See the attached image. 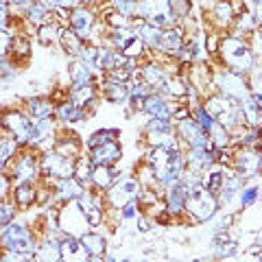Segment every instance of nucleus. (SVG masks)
Masks as SVG:
<instances>
[{
  "label": "nucleus",
  "mask_w": 262,
  "mask_h": 262,
  "mask_svg": "<svg viewBox=\"0 0 262 262\" xmlns=\"http://www.w3.org/2000/svg\"><path fill=\"white\" fill-rule=\"evenodd\" d=\"M122 155V149L118 146L116 140H110V142H103L98 146H92V153H90V160L96 166H110V164L118 162Z\"/></svg>",
  "instance_id": "nucleus-10"
},
{
  "label": "nucleus",
  "mask_w": 262,
  "mask_h": 262,
  "mask_svg": "<svg viewBox=\"0 0 262 262\" xmlns=\"http://www.w3.org/2000/svg\"><path fill=\"white\" fill-rule=\"evenodd\" d=\"M0 122H3V127L7 131H11V136L15 138L18 142H27L29 136H31V120L24 116V114L20 112H7L3 118H0Z\"/></svg>",
  "instance_id": "nucleus-6"
},
{
  "label": "nucleus",
  "mask_w": 262,
  "mask_h": 262,
  "mask_svg": "<svg viewBox=\"0 0 262 262\" xmlns=\"http://www.w3.org/2000/svg\"><path fill=\"white\" fill-rule=\"evenodd\" d=\"M241 190V179L238 177H227L223 179V186H221V201H232L234 194Z\"/></svg>",
  "instance_id": "nucleus-36"
},
{
  "label": "nucleus",
  "mask_w": 262,
  "mask_h": 262,
  "mask_svg": "<svg viewBox=\"0 0 262 262\" xmlns=\"http://www.w3.org/2000/svg\"><path fill=\"white\" fill-rule=\"evenodd\" d=\"M179 131H182L184 140L190 144L192 149H210V151H214L212 149L210 138H208V131H203L194 120L184 118L182 122H179Z\"/></svg>",
  "instance_id": "nucleus-5"
},
{
  "label": "nucleus",
  "mask_w": 262,
  "mask_h": 262,
  "mask_svg": "<svg viewBox=\"0 0 262 262\" xmlns=\"http://www.w3.org/2000/svg\"><path fill=\"white\" fill-rule=\"evenodd\" d=\"M61 44H63V51L68 55H81V51H83V44H81V37L77 35L72 29H66L61 31Z\"/></svg>",
  "instance_id": "nucleus-25"
},
{
  "label": "nucleus",
  "mask_w": 262,
  "mask_h": 262,
  "mask_svg": "<svg viewBox=\"0 0 262 262\" xmlns=\"http://www.w3.org/2000/svg\"><path fill=\"white\" fill-rule=\"evenodd\" d=\"M7 18H9V13H7V7L0 3V29H3L5 24H7Z\"/></svg>",
  "instance_id": "nucleus-53"
},
{
  "label": "nucleus",
  "mask_w": 262,
  "mask_h": 262,
  "mask_svg": "<svg viewBox=\"0 0 262 262\" xmlns=\"http://www.w3.org/2000/svg\"><path fill=\"white\" fill-rule=\"evenodd\" d=\"M77 199H79L77 203H79L81 212H83V216H85V221H88V225H92V227H98V225H101V208L96 206V201L92 199V196L81 192Z\"/></svg>",
  "instance_id": "nucleus-16"
},
{
  "label": "nucleus",
  "mask_w": 262,
  "mask_h": 262,
  "mask_svg": "<svg viewBox=\"0 0 262 262\" xmlns=\"http://www.w3.org/2000/svg\"><path fill=\"white\" fill-rule=\"evenodd\" d=\"M138 229H142V232H149V229H151V223H146L144 219H138Z\"/></svg>",
  "instance_id": "nucleus-55"
},
{
  "label": "nucleus",
  "mask_w": 262,
  "mask_h": 262,
  "mask_svg": "<svg viewBox=\"0 0 262 262\" xmlns=\"http://www.w3.org/2000/svg\"><path fill=\"white\" fill-rule=\"evenodd\" d=\"M11 3H13V5H29L31 0H11Z\"/></svg>",
  "instance_id": "nucleus-56"
},
{
  "label": "nucleus",
  "mask_w": 262,
  "mask_h": 262,
  "mask_svg": "<svg viewBox=\"0 0 262 262\" xmlns=\"http://www.w3.org/2000/svg\"><path fill=\"white\" fill-rule=\"evenodd\" d=\"M223 179H225L223 173H210V175L206 177V182H203V188H206V190H210V192H219L221 186H223Z\"/></svg>",
  "instance_id": "nucleus-41"
},
{
  "label": "nucleus",
  "mask_w": 262,
  "mask_h": 262,
  "mask_svg": "<svg viewBox=\"0 0 262 262\" xmlns=\"http://www.w3.org/2000/svg\"><path fill=\"white\" fill-rule=\"evenodd\" d=\"M70 24H72V31H75L79 37H88L90 33H92L94 18L88 9H75L70 15Z\"/></svg>",
  "instance_id": "nucleus-14"
},
{
  "label": "nucleus",
  "mask_w": 262,
  "mask_h": 262,
  "mask_svg": "<svg viewBox=\"0 0 262 262\" xmlns=\"http://www.w3.org/2000/svg\"><path fill=\"white\" fill-rule=\"evenodd\" d=\"M221 57H223V61L236 72H249L253 68L251 51L236 37L223 39V44H221Z\"/></svg>",
  "instance_id": "nucleus-2"
},
{
  "label": "nucleus",
  "mask_w": 262,
  "mask_h": 262,
  "mask_svg": "<svg viewBox=\"0 0 262 262\" xmlns=\"http://www.w3.org/2000/svg\"><path fill=\"white\" fill-rule=\"evenodd\" d=\"M51 131H53V122L48 120V118H39L35 125L31 127V136H29V142L31 144H39V142H44L48 136H51Z\"/></svg>",
  "instance_id": "nucleus-23"
},
{
  "label": "nucleus",
  "mask_w": 262,
  "mask_h": 262,
  "mask_svg": "<svg viewBox=\"0 0 262 262\" xmlns=\"http://www.w3.org/2000/svg\"><path fill=\"white\" fill-rule=\"evenodd\" d=\"M112 190H110V201H112V206H116V208H122L125 203L129 201H134L138 194H140V184L136 182V179H125V182H118L116 186H110Z\"/></svg>",
  "instance_id": "nucleus-8"
},
{
  "label": "nucleus",
  "mask_w": 262,
  "mask_h": 262,
  "mask_svg": "<svg viewBox=\"0 0 262 262\" xmlns=\"http://www.w3.org/2000/svg\"><path fill=\"white\" fill-rule=\"evenodd\" d=\"M142 81L149 88H162L164 83H166V75H164L162 68L151 63V66H144L142 68Z\"/></svg>",
  "instance_id": "nucleus-21"
},
{
  "label": "nucleus",
  "mask_w": 262,
  "mask_h": 262,
  "mask_svg": "<svg viewBox=\"0 0 262 262\" xmlns=\"http://www.w3.org/2000/svg\"><path fill=\"white\" fill-rule=\"evenodd\" d=\"M48 15V7L44 3H31L29 5V18L33 22H44Z\"/></svg>",
  "instance_id": "nucleus-39"
},
{
  "label": "nucleus",
  "mask_w": 262,
  "mask_h": 262,
  "mask_svg": "<svg viewBox=\"0 0 262 262\" xmlns=\"http://www.w3.org/2000/svg\"><path fill=\"white\" fill-rule=\"evenodd\" d=\"M55 33H57V29L51 27V24H46V27L39 29V42H42V44H51L55 39Z\"/></svg>",
  "instance_id": "nucleus-48"
},
{
  "label": "nucleus",
  "mask_w": 262,
  "mask_h": 262,
  "mask_svg": "<svg viewBox=\"0 0 262 262\" xmlns=\"http://www.w3.org/2000/svg\"><path fill=\"white\" fill-rule=\"evenodd\" d=\"M186 192H188V186L184 182H179V179H175V182L168 186V208H170V212L177 214V212L184 208Z\"/></svg>",
  "instance_id": "nucleus-19"
},
{
  "label": "nucleus",
  "mask_w": 262,
  "mask_h": 262,
  "mask_svg": "<svg viewBox=\"0 0 262 262\" xmlns=\"http://www.w3.org/2000/svg\"><path fill=\"white\" fill-rule=\"evenodd\" d=\"M196 118H199V122H201L199 127H201V129H206V131H210V129H212V125L216 122V120L212 118L210 114L206 112V107H199V110H196Z\"/></svg>",
  "instance_id": "nucleus-46"
},
{
  "label": "nucleus",
  "mask_w": 262,
  "mask_h": 262,
  "mask_svg": "<svg viewBox=\"0 0 262 262\" xmlns=\"http://www.w3.org/2000/svg\"><path fill=\"white\" fill-rule=\"evenodd\" d=\"M57 114H59V118L66 120V122H77V120L83 118V112H81V107H79V105H75V103L61 105V107L57 110Z\"/></svg>",
  "instance_id": "nucleus-35"
},
{
  "label": "nucleus",
  "mask_w": 262,
  "mask_h": 262,
  "mask_svg": "<svg viewBox=\"0 0 262 262\" xmlns=\"http://www.w3.org/2000/svg\"><path fill=\"white\" fill-rule=\"evenodd\" d=\"M9 48H11V35L5 29H0V57L9 51Z\"/></svg>",
  "instance_id": "nucleus-50"
},
{
  "label": "nucleus",
  "mask_w": 262,
  "mask_h": 262,
  "mask_svg": "<svg viewBox=\"0 0 262 262\" xmlns=\"http://www.w3.org/2000/svg\"><path fill=\"white\" fill-rule=\"evenodd\" d=\"M70 79L75 85H88L92 81V70L90 66L83 63V61H75L70 66Z\"/></svg>",
  "instance_id": "nucleus-24"
},
{
  "label": "nucleus",
  "mask_w": 262,
  "mask_h": 262,
  "mask_svg": "<svg viewBox=\"0 0 262 262\" xmlns=\"http://www.w3.org/2000/svg\"><path fill=\"white\" fill-rule=\"evenodd\" d=\"M110 140H116V131H96V134H92L88 138V146L92 149V146H98L103 142H110Z\"/></svg>",
  "instance_id": "nucleus-38"
},
{
  "label": "nucleus",
  "mask_w": 262,
  "mask_h": 262,
  "mask_svg": "<svg viewBox=\"0 0 262 262\" xmlns=\"http://www.w3.org/2000/svg\"><path fill=\"white\" fill-rule=\"evenodd\" d=\"M37 258H39V260H59V258H61V253H59V243L46 241L42 247H39Z\"/></svg>",
  "instance_id": "nucleus-37"
},
{
  "label": "nucleus",
  "mask_w": 262,
  "mask_h": 262,
  "mask_svg": "<svg viewBox=\"0 0 262 262\" xmlns=\"http://www.w3.org/2000/svg\"><path fill=\"white\" fill-rule=\"evenodd\" d=\"M236 168L243 177H253L260 168V153L258 151H251V149H245L238 153V160H236Z\"/></svg>",
  "instance_id": "nucleus-13"
},
{
  "label": "nucleus",
  "mask_w": 262,
  "mask_h": 262,
  "mask_svg": "<svg viewBox=\"0 0 262 262\" xmlns=\"http://www.w3.org/2000/svg\"><path fill=\"white\" fill-rule=\"evenodd\" d=\"M15 201H18L22 208L31 206V203L35 201V188H33L29 182H20L18 188H15Z\"/></svg>",
  "instance_id": "nucleus-32"
},
{
  "label": "nucleus",
  "mask_w": 262,
  "mask_h": 262,
  "mask_svg": "<svg viewBox=\"0 0 262 262\" xmlns=\"http://www.w3.org/2000/svg\"><path fill=\"white\" fill-rule=\"evenodd\" d=\"M129 79H131L129 66H127V68H122V66H120V68H116V70H114L112 75H110V81H112V83H127Z\"/></svg>",
  "instance_id": "nucleus-45"
},
{
  "label": "nucleus",
  "mask_w": 262,
  "mask_h": 262,
  "mask_svg": "<svg viewBox=\"0 0 262 262\" xmlns=\"http://www.w3.org/2000/svg\"><path fill=\"white\" fill-rule=\"evenodd\" d=\"M166 53H179L182 51V31L179 29H166L160 35V46Z\"/></svg>",
  "instance_id": "nucleus-20"
},
{
  "label": "nucleus",
  "mask_w": 262,
  "mask_h": 262,
  "mask_svg": "<svg viewBox=\"0 0 262 262\" xmlns=\"http://www.w3.org/2000/svg\"><path fill=\"white\" fill-rule=\"evenodd\" d=\"M79 241L81 245H83V249H85V256L90 260H98V258H103V253H105V238L103 236H98V234H83V236H79Z\"/></svg>",
  "instance_id": "nucleus-15"
},
{
  "label": "nucleus",
  "mask_w": 262,
  "mask_h": 262,
  "mask_svg": "<svg viewBox=\"0 0 262 262\" xmlns=\"http://www.w3.org/2000/svg\"><path fill=\"white\" fill-rule=\"evenodd\" d=\"M216 15H219L221 22L232 20V15H234V5L229 3V0H223V3H219V5H216Z\"/></svg>",
  "instance_id": "nucleus-43"
},
{
  "label": "nucleus",
  "mask_w": 262,
  "mask_h": 262,
  "mask_svg": "<svg viewBox=\"0 0 262 262\" xmlns=\"http://www.w3.org/2000/svg\"><path fill=\"white\" fill-rule=\"evenodd\" d=\"M77 210H79V206H72V216H70L68 208L63 210V214H61V227L70 236H77V238H79V236H83L88 232V221L83 216V212H79V214H77Z\"/></svg>",
  "instance_id": "nucleus-11"
},
{
  "label": "nucleus",
  "mask_w": 262,
  "mask_h": 262,
  "mask_svg": "<svg viewBox=\"0 0 262 262\" xmlns=\"http://www.w3.org/2000/svg\"><path fill=\"white\" fill-rule=\"evenodd\" d=\"M77 5V0H53L51 7H72Z\"/></svg>",
  "instance_id": "nucleus-54"
},
{
  "label": "nucleus",
  "mask_w": 262,
  "mask_h": 262,
  "mask_svg": "<svg viewBox=\"0 0 262 262\" xmlns=\"http://www.w3.org/2000/svg\"><path fill=\"white\" fill-rule=\"evenodd\" d=\"M160 35H162V29L155 27V24H151V22L140 24V31H138V37H140L144 44L155 46V48L160 46Z\"/></svg>",
  "instance_id": "nucleus-28"
},
{
  "label": "nucleus",
  "mask_w": 262,
  "mask_h": 262,
  "mask_svg": "<svg viewBox=\"0 0 262 262\" xmlns=\"http://www.w3.org/2000/svg\"><path fill=\"white\" fill-rule=\"evenodd\" d=\"M13 75V70L9 68V63H7L3 57H0V79H9Z\"/></svg>",
  "instance_id": "nucleus-51"
},
{
  "label": "nucleus",
  "mask_w": 262,
  "mask_h": 262,
  "mask_svg": "<svg viewBox=\"0 0 262 262\" xmlns=\"http://www.w3.org/2000/svg\"><path fill=\"white\" fill-rule=\"evenodd\" d=\"M144 112L151 114L153 118H166L168 120L173 116V107H170L162 96H151V94L144 98Z\"/></svg>",
  "instance_id": "nucleus-17"
},
{
  "label": "nucleus",
  "mask_w": 262,
  "mask_h": 262,
  "mask_svg": "<svg viewBox=\"0 0 262 262\" xmlns=\"http://www.w3.org/2000/svg\"><path fill=\"white\" fill-rule=\"evenodd\" d=\"M120 51V55L122 57H127V59H134V57H140L142 55V51H144V42L138 35H134V33H131V35L125 39V42H122V46L118 48Z\"/></svg>",
  "instance_id": "nucleus-22"
},
{
  "label": "nucleus",
  "mask_w": 262,
  "mask_h": 262,
  "mask_svg": "<svg viewBox=\"0 0 262 262\" xmlns=\"http://www.w3.org/2000/svg\"><path fill=\"white\" fill-rule=\"evenodd\" d=\"M7 190H9V179L0 175V199H3V196L7 194Z\"/></svg>",
  "instance_id": "nucleus-52"
},
{
  "label": "nucleus",
  "mask_w": 262,
  "mask_h": 262,
  "mask_svg": "<svg viewBox=\"0 0 262 262\" xmlns=\"http://www.w3.org/2000/svg\"><path fill=\"white\" fill-rule=\"evenodd\" d=\"M92 160H81L79 162V166H75V173H79V177L81 179H90V175H92Z\"/></svg>",
  "instance_id": "nucleus-47"
},
{
  "label": "nucleus",
  "mask_w": 262,
  "mask_h": 262,
  "mask_svg": "<svg viewBox=\"0 0 262 262\" xmlns=\"http://www.w3.org/2000/svg\"><path fill=\"white\" fill-rule=\"evenodd\" d=\"M81 55H83V63H88L90 68H107L110 66V48H105V46H88L81 51Z\"/></svg>",
  "instance_id": "nucleus-12"
},
{
  "label": "nucleus",
  "mask_w": 262,
  "mask_h": 262,
  "mask_svg": "<svg viewBox=\"0 0 262 262\" xmlns=\"http://www.w3.org/2000/svg\"><path fill=\"white\" fill-rule=\"evenodd\" d=\"M236 243L234 241H221V238H216V256L219 258H227V256H234L236 253Z\"/></svg>",
  "instance_id": "nucleus-42"
},
{
  "label": "nucleus",
  "mask_w": 262,
  "mask_h": 262,
  "mask_svg": "<svg viewBox=\"0 0 262 262\" xmlns=\"http://www.w3.org/2000/svg\"><path fill=\"white\" fill-rule=\"evenodd\" d=\"M184 208L188 210V214L194 216L196 221H208L214 216V212L219 210V201L214 199V194L210 190H206L203 186L196 184L192 188H188Z\"/></svg>",
  "instance_id": "nucleus-1"
},
{
  "label": "nucleus",
  "mask_w": 262,
  "mask_h": 262,
  "mask_svg": "<svg viewBox=\"0 0 262 262\" xmlns=\"http://www.w3.org/2000/svg\"><path fill=\"white\" fill-rule=\"evenodd\" d=\"M59 253H61V258H77L79 253H85V249L77 236H68V238H63L59 243Z\"/></svg>",
  "instance_id": "nucleus-27"
},
{
  "label": "nucleus",
  "mask_w": 262,
  "mask_h": 262,
  "mask_svg": "<svg viewBox=\"0 0 262 262\" xmlns=\"http://www.w3.org/2000/svg\"><path fill=\"white\" fill-rule=\"evenodd\" d=\"M29 112H31V116L39 120V118H48L53 114V105L44 101V98H31L29 101Z\"/></svg>",
  "instance_id": "nucleus-30"
},
{
  "label": "nucleus",
  "mask_w": 262,
  "mask_h": 262,
  "mask_svg": "<svg viewBox=\"0 0 262 262\" xmlns=\"http://www.w3.org/2000/svg\"><path fill=\"white\" fill-rule=\"evenodd\" d=\"M243 116H245V120H247L253 129L260 125V105L253 103L249 96L243 98Z\"/></svg>",
  "instance_id": "nucleus-33"
},
{
  "label": "nucleus",
  "mask_w": 262,
  "mask_h": 262,
  "mask_svg": "<svg viewBox=\"0 0 262 262\" xmlns=\"http://www.w3.org/2000/svg\"><path fill=\"white\" fill-rule=\"evenodd\" d=\"M256 199H258V186H249V188H245V190H241V206L243 208H249Z\"/></svg>",
  "instance_id": "nucleus-44"
},
{
  "label": "nucleus",
  "mask_w": 262,
  "mask_h": 262,
  "mask_svg": "<svg viewBox=\"0 0 262 262\" xmlns=\"http://www.w3.org/2000/svg\"><path fill=\"white\" fill-rule=\"evenodd\" d=\"M13 219V208L7 203H0V227H5Z\"/></svg>",
  "instance_id": "nucleus-49"
},
{
  "label": "nucleus",
  "mask_w": 262,
  "mask_h": 262,
  "mask_svg": "<svg viewBox=\"0 0 262 262\" xmlns=\"http://www.w3.org/2000/svg\"><path fill=\"white\" fill-rule=\"evenodd\" d=\"M57 188H59V196H61V199H77V196L83 192V190H81V186L75 182V179H70V177H61V182L57 184Z\"/></svg>",
  "instance_id": "nucleus-31"
},
{
  "label": "nucleus",
  "mask_w": 262,
  "mask_h": 262,
  "mask_svg": "<svg viewBox=\"0 0 262 262\" xmlns=\"http://www.w3.org/2000/svg\"><path fill=\"white\" fill-rule=\"evenodd\" d=\"M105 96L110 98L112 103H127L129 101V90L125 88V83H110L105 85Z\"/></svg>",
  "instance_id": "nucleus-29"
},
{
  "label": "nucleus",
  "mask_w": 262,
  "mask_h": 262,
  "mask_svg": "<svg viewBox=\"0 0 262 262\" xmlns=\"http://www.w3.org/2000/svg\"><path fill=\"white\" fill-rule=\"evenodd\" d=\"M216 83L219 88L223 90L225 96H232L236 101H243V98L249 96V90H247V83L238 77V75H232V72H221L216 77Z\"/></svg>",
  "instance_id": "nucleus-9"
},
{
  "label": "nucleus",
  "mask_w": 262,
  "mask_h": 262,
  "mask_svg": "<svg viewBox=\"0 0 262 262\" xmlns=\"http://www.w3.org/2000/svg\"><path fill=\"white\" fill-rule=\"evenodd\" d=\"M37 160L33 158V155H22V158L18 160V164H15L13 173L15 177H18V182H31V179H35L37 175Z\"/></svg>",
  "instance_id": "nucleus-18"
},
{
  "label": "nucleus",
  "mask_w": 262,
  "mask_h": 262,
  "mask_svg": "<svg viewBox=\"0 0 262 262\" xmlns=\"http://www.w3.org/2000/svg\"><path fill=\"white\" fill-rule=\"evenodd\" d=\"M249 3H260V0H249Z\"/></svg>",
  "instance_id": "nucleus-57"
},
{
  "label": "nucleus",
  "mask_w": 262,
  "mask_h": 262,
  "mask_svg": "<svg viewBox=\"0 0 262 262\" xmlns=\"http://www.w3.org/2000/svg\"><path fill=\"white\" fill-rule=\"evenodd\" d=\"M206 112L214 118L221 127H236L241 120V110H238V101L232 96H212L208 105H206Z\"/></svg>",
  "instance_id": "nucleus-3"
},
{
  "label": "nucleus",
  "mask_w": 262,
  "mask_h": 262,
  "mask_svg": "<svg viewBox=\"0 0 262 262\" xmlns=\"http://www.w3.org/2000/svg\"><path fill=\"white\" fill-rule=\"evenodd\" d=\"M114 177H116V170H112L110 166H94L92 168V184H96L98 188H110L114 184Z\"/></svg>",
  "instance_id": "nucleus-26"
},
{
  "label": "nucleus",
  "mask_w": 262,
  "mask_h": 262,
  "mask_svg": "<svg viewBox=\"0 0 262 262\" xmlns=\"http://www.w3.org/2000/svg\"><path fill=\"white\" fill-rule=\"evenodd\" d=\"M42 170L55 177H72L75 175V164L68 155L61 153H46V158L42 160Z\"/></svg>",
  "instance_id": "nucleus-7"
},
{
  "label": "nucleus",
  "mask_w": 262,
  "mask_h": 262,
  "mask_svg": "<svg viewBox=\"0 0 262 262\" xmlns=\"http://www.w3.org/2000/svg\"><path fill=\"white\" fill-rule=\"evenodd\" d=\"M15 153V140H7V138H0V168L3 164Z\"/></svg>",
  "instance_id": "nucleus-40"
},
{
  "label": "nucleus",
  "mask_w": 262,
  "mask_h": 262,
  "mask_svg": "<svg viewBox=\"0 0 262 262\" xmlns=\"http://www.w3.org/2000/svg\"><path fill=\"white\" fill-rule=\"evenodd\" d=\"M129 3H138V0H129Z\"/></svg>",
  "instance_id": "nucleus-58"
},
{
  "label": "nucleus",
  "mask_w": 262,
  "mask_h": 262,
  "mask_svg": "<svg viewBox=\"0 0 262 262\" xmlns=\"http://www.w3.org/2000/svg\"><path fill=\"white\" fill-rule=\"evenodd\" d=\"M0 241H3V245L11 253H20V256L22 253H31L33 247H35L31 234L27 232V227H24L22 223H18V221H9V223L3 227Z\"/></svg>",
  "instance_id": "nucleus-4"
},
{
  "label": "nucleus",
  "mask_w": 262,
  "mask_h": 262,
  "mask_svg": "<svg viewBox=\"0 0 262 262\" xmlns=\"http://www.w3.org/2000/svg\"><path fill=\"white\" fill-rule=\"evenodd\" d=\"M94 101V88L92 85H75L72 90V103L79 105V107H83V105L92 103Z\"/></svg>",
  "instance_id": "nucleus-34"
}]
</instances>
